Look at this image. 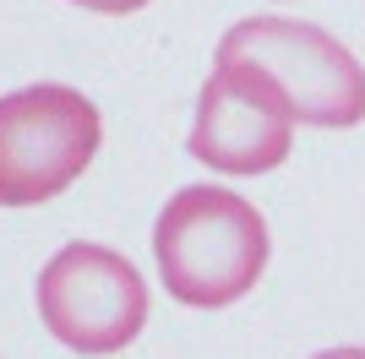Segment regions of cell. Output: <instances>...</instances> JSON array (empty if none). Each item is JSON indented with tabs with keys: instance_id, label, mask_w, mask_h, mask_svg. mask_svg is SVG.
<instances>
[{
	"instance_id": "1",
	"label": "cell",
	"mask_w": 365,
	"mask_h": 359,
	"mask_svg": "<svg viewBox=\"0 0 365 359\" xmlns=\"http://www.w3.org/2000/svg\"><path fill=\"white\" fill-rule=\"evenodd\" d=\"M267 224L235 191L185 185L164 202L153 224V261L169 299L191 311H224L257 288L267 267Z\"/></svg>"
},
{
	"instance_id": "2",
	"label": "cell",
	"mask_w": 365,
	"mask_h": 359,
	"mask_svg": "<svg viewBox=\"0 0 365 359\" xmlns=\"http://www.w3.org/2000/svg\"><path fill=\"white\" fill-rule=\"evenodd\" d=\"M229 71H251L284 98L294 125L349 131L365 120V71L349 49L317 22L289 16H245L218 38V60Z\"/></svg>"
},
{
	"instance_id": "3",
	"label": "cell",
	"mask_w": 365,
	"mask_h": 359,
	"mask_svg": "<svg viewBox=\"0 0 365 359\" xmlns=\"http://www.w3.org/2000/svg\"><path fill=\"white\" fill-rule=\"evenodd\" d=\"M104 120L66 82H38L0 98V207H44L88 175Z\"/></svg>"
},
{
	"instance_id": "4",
	"label": "cell",
	"mask_w": 365,
	"mask_h": 359,
	"mask_svg": "<svg viewBox=\"0 0 365 359\" xmlns=\"http://www.w3.org/2000/svg\"><path fill=\"white\" fill-rule=\"evenodd\" d=\"M38 321L76 354H115L148 327V283L109 245H61L38 267Z\"/></svg>"
},
{
	"instance_id": "5",
	"label": "cell",
	"mask_w": 365,
	"mask_h": 359,
	"mask_svg": "<svg viewBox=\"0 0 365 359\" xmlns=\"http://www.w3.org/2000/svg\"><path fill=\"white\" fill-rule=\"evenodd\" d=\"M294 147V115L284 109L267 82L251 71L213 66L197 93V120L185 136V152L218 175H267Z\"/></svg>"
},
{
	"instance_id": "6",
	"label": "cell",
	"mask_w": 365,
	"mask_h": 359,
	"mask_svg": "<svg viewBox=\"0 0 365 359\" xmlns=\"http://www.w3.org/2000/svg\"><path fill=\"white\" fill-rule=\"evenodd\" d=\"M82 11H98V16H125V11H142L148 0H71Z\"/></svg>"
},
{
	"instance_id": "7",
	"label": "cell",
	"mask_w": 365,
	"mask_h": 359,
	"mask_svg": "<svg viewBox=\"0 0 365 359\" xmlns=\"http://www.w3.org/2000/svg\"><path fill=\"white\" fill-rule=\"evenodd\" d=\"M317 359H365V348H327V354H317Z\"/></svg>"
}]
</instances>
